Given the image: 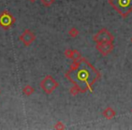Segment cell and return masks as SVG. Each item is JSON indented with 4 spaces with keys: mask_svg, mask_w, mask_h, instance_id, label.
Returning <instances> with one entry per match:
<instances>
[{
    "mask_svg": "<svg viewBox=\"0 0 132 130\" xmlns=\"http://www.w3.org/2000/svg\"><path fill=\"white\" fill-rule=\"evenodd\" d=\"M65 78L85 93L89 90L92 92V85L101 78V73L86 59L81 58V60L71 64L70 70L65 73Z\"/></svg>",
    "mask_w": 132,
    "mask_h": 130,
    "instance_id": "obj_1",
    "label": "cell"
},
{
    "mask_svg": "<svg viewBox=\"0 0 132 130\" xmlns=\"http://www.w3.org/2000/svg\"><path fill=\"white\" fill-rule=\"evenodd\" d=\"M109 4L123 18L132 13V0H109Z\"/></svg>",
    "mask_w": 132,
    "mask_h": 130,
    "instance_id": "obj_2",
    "label": "cell"
},
{
    "mask_svg": "<svg viewBox=\"0 0 132 130\" xmlns=\"http://www.w3.org/2000/svg\"><path fill=\"white\" fill-rule=\"evenodd\" d=\"M40 87L46 94L50 95L52 94L57 88L59 87V83L55 81V79H53V77H52L51 75H47L40 82Z\"/></svg>",
    "mask_w": 132,
    "mask_h": 130,
    "instance_id": "obj_3",
    "label": "cell"
},
{
    "mask_svg": "<svg viewBox=\"0 0 132 130\" xmlns=\"http://www.w3.org/2000/svg\"><path fill=\"white\" fill-rule=\"evenodd\" d=\"M115 37L106 28L101 29L96 34L93 35V42L95 44H104V42H114Z\"/></svg>",
    "mask_w": 132,
    "mask_h": 130,
    "instance_id": "obj_4",
    "label": "cell"
},
{
    "mask_svg": "<svg viewBox=\"0 0 132 130\" xmlns=\"http://www.w3.org/2000/svg\"><path fill=\"white\" fill-rule=\"evenodd\" d=\"M15 23V17L7 10L0 13V27L4 30H8Z\"/></svg>",
    "mask_w": 132,
    "mask_h": 130,
    "instance_id": "obj_5",
    "label": "cell"
},
{
    "mask_svg": "<svg viewBox=\"0 0 132 130\" xmlns=\"http://www.w3.org/2000/svg\"><path fill=\"white\" fill-rule=\"evenodd\" d=\"M19 41L24 44V46H30L36 39V35L34 32H32L30 29H26L23 32L22 34L19 36Z\"/></svg>",
    "mask_w": 132,
    "mask_h": 130,
    "instance_id": "obj_6",
    "label": "cell"
},
{
    "mask_svg": "<svg viewBox=\"0 0 132 130\" xmlns=\"http://www.w3.org/2000/svg\"><path fill=\"white\" fill-rule=\"evenodd\" d=\"M96 49L99 51L102 56H107L114 50V44L110 42H104V44H96Z\"/></svg>",
    "mask_w": 132,
    "mask_h": 130,
    "instance_id": "obj_7",
    "label": "cell"
},
{
    "mask_svg": "<svg viewBox=\"0 0 132 130\" xmlns=\"http://www.w3.org/2000/svg\"><path fill=\"white\" fill-rule=\"evenodd\" d=\"M116 115H117L116 111L112 108H110V107H107V108L102 111L103 117L106 119H109V120H110V119H112L113 117H115Z\"/></svg>",
    "mask_w": 132,
    "mask_h": 130,
    "instance_id": "obj_8",
    "label": "cell"
},
{
    "mask_svg": "<svg viewBox=\"0 0 132 130\" xmlns=\"http://www.w3.org/2000/svg\"><path fill=\"white\" fill-rule=\"evenodd\" d=\"M82 56H81V53L77 50H72V54H71L70 59L72 60V62H79L81 60Z\"/></svg>",
    "mask_w": 132,
    "mask_h": 130,
    "instance_id": "obj_9",
    "label": "cell"
},
{
    "mask_svg": "<svg viewBox=\"0 0 132 130\" xmlns=\"http://www.w3.org/2000/svg\"><path fill=\"white\" fill-rule=\"evenodd\" d=\"M22 91L26 96H31L32 94L35 93V89H34L33 86L28 84V85H26V86L23 88Z\"/></svg>",
    "mask_w": 132,
    "mask_h": 130,
    "instance_id": "obj_10",
    "label": "cell"
},
{
    "mask_svg": "<svg viewBox=\"0 0 132 130\" xmlns=\"http://www.w3.org/2000/svg\"><path fill=\"white\" fill-rule=\"evenodd\" d=\"M68 34L70 35L71 37H72V38H76V37H78V35L80 34V32H79V30H78L77 28L72 27L70 30H69Z\"/></svg>",
    "mask_w": 132,
    "mask_h": 130,
    "instance_id": "obj_11",
    "label": "cell"
},
{
    "mask_svg": "<svg viewBox=\"0 0 132 130\" xmlns=\"http://www.w3.org/2000/svg\"><path fill=\"white\" fill-rule=\"evenodd\" d=\"M79 93H82V91H81V90L79 88V87L73 86L72 88L70 89V94L72 96H76V95H78Z\"/></svg>",
    "mask_w": 132,
    "mask_h": 130,
    "instance_id": "obj_12",
    "label": "cell"
},
{
    "mask_svg": "<svg viewBox=\"0 0 132 130\" xmlns=\"http://www.w3.org/2000/svg\"><path fill=\"white\" fill-rule=\"evenodd\" d=\"M40 1L43 6H45V7H49L55 2V0H40Z\"/></svg>",
    "mask_w": 132,
    "mask_h": 130,
    "instance_id": "obj_13",
    "label": "cell"
},
{
    "mask_svg": "<svg viewBox=\"0 0 132 130\" xmlns=\"http://www.w3.org/2000/svg\"><path fill=\"white\" fill-rule=\"evenodd\" d=\"M54 128L57 130H63V129H65L66 127H65V126H64L63 123L61 122V121H58V122L54 125Z\"/></svg>",
    "mask_w": 132,
    "mask_h": 130,
    "instance_id": "obj_14",
    "label": "cell"
},
{
    "mask_svg": "<svg viewBox=\"0 0 132 130\" xmlns=\"http://www.w3.org/2000/svg\"><path fill=\"white\" fill-rule=\"evenodd\" d=\"M28 1H29V2H31V3H35L36 0H28Z\"/></svg>",
    "mask_w": 132,
    "mask_h": 130,
    "instance_id": "obj_15",
    "label": "cell"
},
{
    "mask_svg": "<svg viewBox=\"0 0 132 130\" xmlns=\"http://www.w3.org/2000/svg\"><path fill=\"white\" fill-rule=\"evenodd\" d=\"M131 42H132V37H131Z\"/></svg>",
    "mask_w": 132,
    "mask_h": 130,
    "instance_id": "obj_16",
    "label": "cell"
},
{
    "mask_svg": "<svg viewBox=\"0 0 132 130\" xmlns=\"http://www.w3.org/2000/svg\"><path fill=\"white\" fill-rule=\"evenodd\" d=\"M0 94H1V90H0Z\"/></svg>",
    "mask_w": 132,
    "mask_h": 130,
    "instance_id": "obj_17",
    "label": "cell"
}]
</instances>
